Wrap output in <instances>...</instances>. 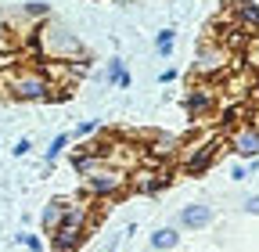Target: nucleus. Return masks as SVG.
<instances>
[{"instance_id":"f257e3e1","label":"nucleus","mask_w":259,"mask_h":252,"mask_svg":"<svg viewBox=\"0 0 259 252\" xmlns=\"http://www.w3.org/2000/svg\"><path fill=\"white\" fill-rule=\"evenodd\" d=\"M29 47L36 51L44 61H58V65H69V61H83L87 58L83 40L65 22H54V18H47L40 25H29Z\"/></svg>"},{"instance_id":"f03ea898","label":"nucleus","mask_w":259,"mask_h":252,"mask_svg":"<svg viewBox=\"0 0 259 252\" xmlns=\"http://www.w3.org/2000/svg\"><path fill=\"white\" fill-rule=\"evenodd\" d=\"M90 224H94V202H90L87 195L69 198L61 224H58L54 234H51V248H54V252H76V248L87 241Z\"/></svg>"},{"instance_id":"7ed1b4c3","label":"nucleus","mask_w":259,"mask_h":252,"mask_svg":"<svg viewBox=\"0 0 259 252\" xmlns=\"http://www.w3.org/2000/svg\"><path fill=\"white\" fill-rule=\"evenodd\" d=\"M0 87L11 101H51L54 98V83L47 79L44 65H15L8 72H0Z\"/></svg>"},{"instance_id":"20e7f679","label":"nucleus","mask_w":259,"mask_h":252,"mask_svg":"<svg viewBox=\"0 0 259 252\" xmlns=\"http://www.w3.org/2000/svg\"><path fill=\"white\" fill-rule=\"evenodd\" d=\"M122 191H130V173L119 170V166L101 162L94 173L83 177V195H87L90 202H97V198H119Z\"/></svg>"},{"instance_id":"39448f33","label":"nucleus","mask_w":259,"mask_h":252,"mask_svg":"<svg viewBox=\"0 0 259 252\" xmlns=\"http://www.w3.org/2000/svg\"><path fill=\"white\" fill-rule=\"evenodd\" d=\"M231 61H234V54L227 51L220 40H212V44H202V47H198L194 72H198L202 79H216V76H223L227 69H231Z\"/></svg>"},{"instance_id":"423d86ee","label":"nucleus","mask_w":259,"mask_h":252,"mask_svg":"<svg viewBox=\"0 0 259 252\" xmlns=\"http://www.w3.org/2000/svg\"><path fill=\"white\" fill-rule=\"evenodd\" d=\"M227 148L234 151L238 162H255L259 159V126L255 122H241L231 130V141H227Z\"/></svg>"},{"instance_id":"0eeeda50","label":"nucleus","mask_w":259,"mask_h":252,"mask_svg":"<svg viewBox=\"0 0 259 252\" xmlns=\"http://www.w3.org/2000/svg\"><path fill=\"white\" fill-rule=\"evenodd\" d=\"M184 108H187V115L191 119H205L212 108H216V90L212 87H191L187 94H184Z\"/></svg>"},{"instance_id":"6e6552de","label":"nucleus","mask_w":259,"mask_h":252,"mask_svg":"<svg viewBox=\"0 0 259 252\" xmlns=\"http://www.w3.org/2000/svg\"><path fill=\"white\" fill-rule=\"evenodd\" d=\"M169 184V177H166V170H134L130 173V191H137V195H158L162 187Z\"/></svg>"},{"instance_id":"1a4fd4ad","label":"nucleus","mask_w":259,"mask_h":252,"mask_svg":"<svg viewBox=\"0 0 259 252\" xmlns=\"http://www.w3.org/2000/svg\"><path fill=\"white\" fill-rule=\"evenodd\" d=\"M212 205H205V202H194V205H184L180 213H177V224L184 227V231H205L209 224H212Z\"/></svg>"},{"instance_id":"9d476101","label":"nucleus","mask_w":259,"mask_h":252,"mask_svg":"<svg viewBox=\"0 0 259 252\" xmlns=\"http://www.w3.org/2000/svg\"><path fill=\"white\" fill-rule=\"evenodd\" d=\"M231 18L245 25L248 33H259V4L255 0H231Z\"/></svg>"},{"instance_id":"9b49d317","label":"nucleus","mask_w":259,"mask_h":252,"mask_svg":"<svg viewBox=\"0 0 259 252\" xmlns=\"http://www.w3.org/2000/svg\"><path fill=\"white\" fill-rule=\"evenodd\" d=\"M216 144V134L212 130H202L198 137H191V141H180V162H191L194 159V155H198V151H205V148H212Z\"/></svg>"},{"instance_id":"f8f14e48","label":"nucleus","mask_w":259,"mask_h":252,"mask_svg":"<svg viewBox=\"0 0 259 252\" xmlns=\"http://www.w3.org/2000/svg\"><path fill=\"white\" fill-rule=\"evenodd\" d=\"M65 205H69V198H65V195H58V198H51V202L44 205V213H40V227H44L47 234H54V227L61 224Z\"/></svg>"},{"instance_id":"ddd939ff","label":"nucleus","mask_w":259,"mask_h":252,"mask_svg":"<svg viewBox=\"0 0 259 252\" xmlns=\"http://www.w3.org/2000/svg\"><path fill=\"white\" fill-rule=\"evenodd\" d=\"M69 162H72V170H76L79 177H87V173H94L97 166H101L105 159H101V151H90V148L83 144V148H79V151L72 155V159H69Z\"/></svg>"},{"instance_id":"4468645a","label":"nucleus","mask_w":259,"mask_h":252,"mask_svg":"<svg viewBox=\"0 0 259 252\" xmlns=\"http://www.w3.org/2000/svg\"><path fill=\"white\" fill-rule=\"evenodd\" d=\"M216 159H220V148L212 144V148H205V151H198V155H194V159H191V162H184V170H187L191 177H202L205 170H212V166H216Z\"/></svg>"},{"instance_id":"2eb2a0df","label":"nucleus","mask_w":259,"mask_h":252,"mask_svg":"<svg viewBox=\"0 0 259 252\" xmlns=\"http://www.w3.org/2000/svg\"><path fill=\"white\" fill-rule=\"evenodd\" d=\"M180 245V231L177 227H158L151 234V252H173Z\"/></svg>"},{"instance_id":"dca6fc26","label":"nucleus","mask_w":259,"mask_h":252,"mask_svg":"<svg viewBox=\"0 0 259 252\" xmlns=\"http://www.w3.org/2000/svg\"><path fill=\"white\" fill-rule=\"evenodd\" d=\"M22 15H25L32 25H40V22L51 18V4H47V0H25V4H22Z\"/></svg>"},{"instance_id":"f3484780","label":"nucleus","mask_w":259,"mask_h":252,"mask_svg":"<svg viewBox=\"0 0 259 252\" xmlns=\"http://www.w3.org/2000/svg\"><path fill=\"white\" fill-rule=\"evenodd\" d=\"M173 47H177V29H158V33H155V51L162 58H169Z\"/></svg>"},{"instance_id":"a211bd4d","label":"nucleus","mask_w":259,"mask_h":252,"mask_svg":"<svg viewBox=\"0 0 259 252\" xmlns=\"http://www.w3.org/2000/svg\"><path fill=\"white\" fill-rule=\"evenodd\" d=\"M126 72H130V69H126V61H122V58H112L108 65H105V83H112V87H115Z\"/></svg>"},{"instance_id":"6ab92c4d","label":"nucleus","mask_w":259,"mask_h":252,"mask_svg":"<svg viewBox=\"0 0 259 252\" xmlns=\"http://www.w3.org/2000/svg\"><path fill=\"white\" fill-rule=\"evenodd\" d=\"M65 144H69V134H54V141H51V144H47V151H44V159H47V162H54L58 155L65 151Z\"/></svg>"},{"instance_id":"aec40b11","label":"nucleus","mask_w":259,"mask_h":252,"mask_svg":"<svg viewBox=\"0 0 259 252\" xmlns=\"http://www.w3.org/2000/svg\"><path fill=\"white\" fill-rule=\"evenodd\" d=\"M15 238H18V245H25L29 252H44V248H47L40 234H29V231H22V234H15Z\"/></svg>"},{"instance_id":"412c9836","label":"nucleus","mask_w":259,"mask_h":252,"mask_svg":"<svg viewBox=\"0 0 259 252\" xmlns=\"http://www.w3.org/2000/svg\"><path fill=\"white\" fill-rule=\"evenodd\" d=\"M245 58H248V65L259 69V36H252V40L245 44Z\"/></svg>"},{"instance_id":"4be33fe9","label":"nucleus","mask_w":259,"mask_h":252,"mask_svg":"<svg viewBox=\"0 0 259 252\" xmlns=\"http://www.w3.org/2000/svg\"><path fill=\"white\" fill-rule=\"evenodd\" d=\"M97 130H101V122H97V119H83V122L76 126V137H90V134H97Z\"/></svg>"},{"instance_id":"5701e85b","label":"nucleus","mask_w":259,"mask_h":252,"mask_svg":"<svg viewBox=\"0 0 259 252\" xmlns=\"http://www.w3.org/2000/svg\"><path fill=\"white\" fill-rule=\"evenodd\" d=\"M248 173H252V162H234L231 166V180H238V184L248 180Z\"/></svg>"},{"instance_id":"b1692460","label":"nucleus","mask_w":259,"mask_h":252,"mask_svg":"<svg viewBox=\"0 0 259 252\" xmlns=\"http://www.w3.org/2000/svg\"><path fill=\"white\" fill-rule=\"evenodd\" d=\"M29 151H32V141H29V137H22V141L11 148V155H15V159H22V155H29Z\"/></svg>"},{"instance_id":"393cba45","label":"nucleus","mask_w":259,"mask_h":252,"mask_svg":"<svg viewBox=\"0 0 259 252\" xmlns=\"http://www.w3.org/2000/svg\"><path fill=\"white\" fill-rule=\"evenodd\" d=\"M241 209H245L248 216H259V195H248V198L241 202Z\"/></svg>"},{"instance_id":"a878e982","label":"nucleus","mask_w":259,"mask_h":252,"mask_svg":"<svg viewBox=\"0 0 259 252\" xmlns=\"http://www.w3.org/2000/svg\"><path fill=\"white\" fill-rule=\"evenodd\" d=\"M158 79H162V83H173V79H177V69H162Z\"/></svg>"},{"instance_id":"bb28decb","label":"nucleus","mask_w":259,"mask_h":252,"mask_svg":"<svg viewBox=\"0 0 259 252\" xmlns=\"http://www.w3.org/2000/svg\"><path fill=\"white\" fill-rule=\"evenodd\" d=\"M112 4H137V0H112Z\"/></svg>"}]
</instances>
